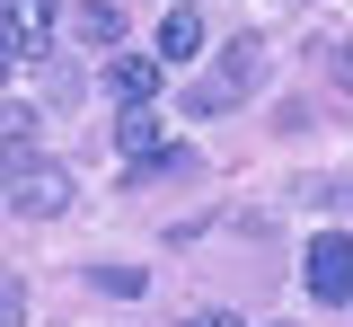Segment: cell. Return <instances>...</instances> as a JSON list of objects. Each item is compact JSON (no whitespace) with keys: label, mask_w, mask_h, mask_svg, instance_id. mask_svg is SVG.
I'll list each match as a JSON object with an SVG mask.
<instances>
[{"label":"cell","mask_w":353,"mask_h":327,"mask_svg":"<svg viewBox=\"0 0 353 327\" xmlns=\"http://www.w3.org/2000/svg\"><path fill=\"white\" fill-rule=\"evenodd\" d=\"M9 212L62 221V212H71V168H62V159H18V168H9Z\"/></svg>","instance_id":"obj_1"},{"label":"cell","mask_w":353,"mask_h":327,"mask_svg":"<svg viewBox=\"0 0 353 327\" xmlns=\"http://www.w3.org/2000/svg\"><path fill=\"white\" fill-rule=\"evenodd\" d=\"M345 257H353L345 230H318V239H309V266H301V275H309V292H318L327 310H345V301H353V266H345Z\"/></svg>","instance_id":"obj_2"},{"label":"cell","mask_w":353,"mask_h":327,"mask_svg":"<svg viewBox=\"0 0 353 327\" xmlns=\"http://www.w3.org/2000/svg\"><path fill=\"white\" fill-rule=\"evenodd\" d=\"M194 53H203V9H194V0H176L168 18H159V45H150V62H159V71H185Z\"/></svg>","instance_id":"obj_3"},{"label":"cell","mask_w":353,"mask_h":327,"mask_svg":"<svg viewBox=\"0 0 353 327\" xmlns=\"http://www.w3.org/2000/svg\"><path fill=\"white\" fill-rule=\"evenodd\" d=\"M256 80H265V45H256V36H239V45H230V62H221V80H212L203 97H194V115H212V106H230L239 89H256Z\"/></svg>","instance_id":"obj_4"},{"label":"cell","mask_w":353,"mask_h":327,"mask_svg":"<svg viewBox=\"0 0 353 327\" xmlns=\"http://www.w3.org/2000/svg\"><path fill=\"white\" fill-rule=\"evenodd\" d=\"M53 18H62V0H0V36L18 53H36L44 36H53Z\"/></svg>","instance_id":"obj_5"},{"label":"cell","mask_w":353,"mask_h":327,"mask_svg":"<svg viewBox=\"0 0 353 327\" xmlns=\"http://www.w3.org/2000/svg\"><path fill=\"white\" fill-rule=\"evenodd\" d=\"M106 89L124 97V106H150L159 97V62L150 53H106Z\"/></svg>","instance_id":"obj_6"},{"label":"cell","mask_w":353,"mask_h":327,"mask_svg":"<svg viewBox=\"0 0 353 327\" xmlns=\"http://www.w3.org/2000/svg\"><path fill=\"white\" fill-rule=\"evenodd\" d=\"M194 168H203V159H194L185 141H159V150H141L124 168V186H168V177H194Z\"/></svg>","instance_id":"obj_7"},{"label":"cell","mask_w":353,"mask_h":327,"mask_svg":"<svg viewBox=\"0 0 353 327\" xmlns=\"http://www.w3.org/2000/svg\"><path fill=\"white\" fill-rule=\"evenodd\" d=\"M71 36H80L88 53H115L124 45V9H115V0H80V9H71Z\"/></svg>","instance_id":"obj_8"},{"label":"cell","mask_w":353,"mask_h":327,"mask_svg":"<svg viewBox=\"0 0 353 327\" xmlns=\"http://www.w3.org/2000/svg\"><path fill=\"white\" fill-rule=\"evenodd\" d=\"M115 141H124L132 159H141V150H159V115H150V106H124V115H115Z\"/></svg>","instance_id":"obj_9"},{"label":"cell","mask_w":353,"mask_h":327,"mask_svg":"<svg viewBox=\"0 0 353 327\" xmlns=\"http://www.w3.org/2000/svg\"><path fill=\"white\" fill-rule=\"evenodd\" d=\"M88 283H97V292H141V275H132V266H88Z\"/></svg>","instance_id":"obj_10"},{"label":"cell","mask_w":353,"mask_h":327,"mask_svg":"<svg viewBox=\"0 0 353 327\" xmlns=\"http://www.w3.org/2000/svg\"><path fill=\"white\" fill-rule=\"evenodd\" d=\"M185 327H248V319H239V310H194Z\"/></svg>","instance_id":"obj_11"},{"label":"cell","mask_w":353,"mask_h":327,"mask_svg":"<svg viewBox=\"0 0 353 327\" xmlns=\"http://www.w3.org/2000/svg\"><path fill=\"white\" fill-rule=\"evenodd\" d=\"M18 310H27V301H18V283H0V327H18Z\"/></svg>","instance_id":"obj_12"},{"label":"cell","mask_w":353,"mask_h":327,"mask_svg":"<svg viewBox=\"0 0 353 327\" xmlns=\"http://www.w3.org/2000/svg\"><path fill=\"white\" fill-rule=\"evenodd\" d=\"M9 71H18V45H9V36H0V89H9Z\"/></svg>","instance_id":"obj_13"}]
</instances>
